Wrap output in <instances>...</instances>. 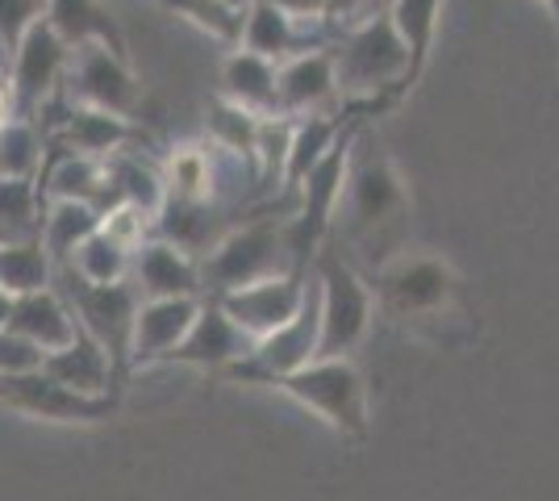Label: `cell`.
<instances>
[{"mask_svg":"<svg viewBox=\"0 0 559 501\" xmlns=\"http://www.w3.org/2000/svg\"><path fill=\"white\" fill-rule=\"evenodd\" d=\"M100 217L105 214H100L96 205H88V201H47V205H43L38 239H43V247H47L50 263H55V267L68 263L71 251L100 226Z\"/></svg>","mask_w":559,"mask_h":501,"instance_id":"cell-24","label":"cell"},{"mask_svg":"<svg viewBox=\"0 0 559 501\" xmlns=\"http://www.w3.org/2000/svg\"><path fill=\"white\" fill-rule=\"evenodd\" d=\"M164 196L213 205L217 201V146H180L167 159Z\"/></svg>","mask_w":559,"mask_h":501,"instance_id":"cell-25","label":"cell"},{"mask_svg":"<svg viewBox=\"0 0 559 501\" xmlns=\"http://www.w3.org/2000/svg\"><path fill=\"white\" fill-rule=\"evenodd\" d=\"M34 368H43V351L17 331L0 326V377H17V372H34Z\"/></svg>","mask_w":559,"mask_h":501,"instance_id":"cell-33","label":"cell"},{"mask_svg":"<svg viewBox=\"0 0 559 501\" xmlns=\"http://www.w3.org/2000/svg\"><path fill=\"white\" fill-rule=\"evenodd\" d=\"M9 310H13V297L0 288V326H9Z\"/></svg>","mask_w":559,"mask_h":501,"instance_id":"cell-36","label":"cell"},{"mask_svg":"<svg viewBox=\"0 0 559 501\" xmlns=\"http://www.w3.org/2000/svg\"><path fill=\"white\" fill-rule=\"evenodd\" d=\"M130 281L142 297H201V267L185 247L146 239L130 260Z\"/></svg>","mask_w":559,"mask_h":501,"instance_id":"cell-16","label":"cell"},{"mask_svg":"<svg viewBox=\"0 0 559 501\" xmlns=\"http://www.w3.org/2000/svg\"><path fill=\"white\" fill-rule=\"evenodd\" d=\"M347 109L343 114H309V118H293V134H288V159H284V176L280 184L288 192H297L305 180V171L326 155L330 146L338 143V134L347 130Z\"/></svg>","mask_w":559,"mask_h":501,"instance_id":"cell-22","label":"cell"},{"mask_svg":"<svg viewBox=\"0 0 559 501\" xmlns=\"http://www.w3.org/2000/svg\"><path fill=\"white\" fill-rule=\"evenodd\" d=\"M59 139L75 155L105 159V155L126 151V146H142L146 143V130L134 118H117V114L93 109V105H68V118H63V134Z\"/></svg>","mask_w":559,"mask_h":501,"instance_id":"cell-19","label":"cell"},{"mask_svg":"<svg viewBox=\"0 0 559 501\" xmlns=\"http://www.w3.org/2000/svg\"><path fill=\"white\" fill-rule=\"evenodd\" d=\"M201 310V297H142L130 331V368L164 363V356L180 343Z\"/></svg>","mask_w":559,"mask_h":501,"instance_id":"cell-14","label":"cell"},{"mask_svg":"<svg viewBox=\"0 0 559 501\" xmlns=\"http://www.w3.org/2000/svg\"><path fill=\"white\" fill-rule=\"evenodd\" d=\"M167 13L185 17L188 25H197L201 34H210L226 47H238L242 38V17H247V0H155Z\"/></svg>","mask_w":559,"mask_h":501,"instance_id":"cell-29","label":"cell"},{"mask_svg":"<svg viewBox=\"0 0 559 501\" xmlns=\"http://www.w3.org/2000/svg\"><path fill=\"white\" fill-rule=\"evenodd\" d=\"M197 267H201V293L205 297H222V293H234L242 285L293 272L284 217H255L247 226H234L230 235L213 242L210 255Z\"/></svg>","mask_w":559,"mask_h":501,"instance_id":"cell-3","label":"cell"},{"mask_svg":"<svg viewBox=\"0 0 559 501\" xmlns=\"http://www.w3.org/2000/svg\"><path fill=\"white\" fill-rule=\"evenodd\" d=\"M0 406L47 418V422H100L117 409V393L88 397V393H75L71 384L47 377L43 368H34V372H17V377H0Z\"/></svg>","mask_w":559,"mask_h":501,"instance_id":"cell-10","label":"cell"},{"mask_svg":"<svg viewBox=\"0 0 559 501\" xmlns=\"http://www.w3.org/2000/svg\"><path fill=\"white\" fill-rule=\"evenodd\" d=\"M276 389L301 402L305 409H313L338 434H350V439L368 434V384L347 356L309 359L305 368L280 377Z\"/></svg>","mask_w":559,"mask_h":501,"instance_id":"cell-7","label":"cell"},{"mask_svg":"<svg viewBox=\"0 0 559 501\" xmlns=\"http://www.w3.org/2000/svg\"><path fill=\"white\" fill-rule=\"evenodd\" d=\"M71 47L55 34V25L43 17L25 29V38L13 47V68H9V88H13V109L17 118H34L50 105V96L63 88Z\"/></svg>","mask_w":559,"mask_h":501,"instance_id":"cell-9","label":"cell"},{"mask_svg":"<svg viewBox=\"0 0 559 501\" xmlns=\"http://www.w3.org/2000/svg\"><path fill=\"white\" fill-rule=\"evenodd\" d=\"M50 285L68 297L80 331H88L109 351L117 377H126V368H130V331H134V313H139V301H142L139 285L130 276L114 281V285H93V281L75 276L68 263L55 267Z\"/></svg>","mask_w":559,"mask_h":501,"instance_id":"cell-5","label":"cell"},{"mask_svg":"<svg viewBox=\"0 0 559 501\" xmlns=\"http://www.w3.org/2000/svg\"><path fill=\"white\" fill-rule=\"evenodd\" d=\"M47 22L55 25V34L80 47V43H105L117 55H126V34L114 22V13L100 0H47Z\"/></svg>","mask_w":559,"mask_h":501,"instance_id":"cell-21","label":"cell"},{"mask_svg":"<svg viewBox=\"0 0 559 501\" xmlns=\"http://www.w3.org/2000/svg\"><path fill=\"white\" fill-rule=\"evenodd\" d=\"M276 9H284L297 25H309V29H326V0H272ZM330 34V29H326Z\"/></svg>","mask_w":559,"mask_h":501,"instance_id":"cell-35","label":"cell"},{"mask_svg":"<svg viewBox=\"0 0 559 501\" xmlns=\"http://www.w3.org/2000/svg\"><path fill=\"white\" fill-rule=\"evenodd\" d=\"M376 301L405 326L443 322L460 310V276L439 255H396L376 272Z\"/></svg>","mask_w":559,"mask_h":501,"instance_id":"cell-4","label":"cell"},{"mask_svg":"<svg viewBox=\"0 0 559 501\" xmlns=\"http://www.w3.org/2000/svg\"><path fill=\"white\" fill-rule=\"evenodd\" d=\"M59 93L68 96V105H93V109H105V114L134 118V121H142L139 114L142 105H146L139 75L130 72V59L117 55L114 47H105V43H80V47H71L68 72H63V88Z\"/></svg>","mask_w":559,"mask_h":501,"instance_id":"cell-8","label":"cell"},{"mask_svg":"<svg viewBox=\"0 0 559 501\" xmlns=\"http://www.w3.org/2000/svg\"><path fill=\"white\" fill-rule=\"evenodd\" d=\"M47 167V139L34 118H9L0 121V176H25L38 180Z\"/></svg>","mask_w":559,"mask_h":501,"instance_id":"cell-27","label":"cell"},{"mask_svg":"<svg viewBox=\"0 0 559 501\" xmlns=\"http://www.w3.org/2000/svg\"><path fill=\"white\" fill-rule=\"evenodd\" d=\"M55 276V263H50L43 239H9L0 242V288L9 297H22L34 288H47Z\"/></svg>","mask_w":559,"mask_h":501,"instance_id":"cell-26","label":"cell"},{"mask_svg":"<svg viewBox=\"0 0 559 501\" xmlns=\"http://www.w3.org/2000/svg\"><path fill=\"white\" fill-rule=\"evenodd\" d=\"M305 285H309V272H280V276H267V281H255V285L222 293V297H213V301L222 306V313H226L242 334L263 338V334L280 331L293 313L301 310Z\"/></svg>","mask_w":559,"mask_h":501,"instance_id":"cell-11","label":"cell"},{"mask_svg":"<svg viewBox=\"0 0 559 501\" xmlns=\"http://www.w3.org/2000/svg\"><path fill=\"white\" fill-rule=\"evenodd\" d=\"M130 260H134V251L121 247L117 239H109V235L96 226L93 235L71 251L68 267L75 276L93 281V285H114V281H126V276H130Z\"/></svg>","mask_w":559,"mask_h":501,"instance_id":"cell-30","label":"cell"},{"mask_svg":"<svg viewBox=\"0 0 559 501\" xmlns=\"http://www.w3.org/2000/svg\"><path fill=\"white\" fill-rule=\"evenodd\" d=\"M380 9H389V0H326L330 38H334V34H343V29H350V25L368 22V17L380 13Z\"/></svg>","mask_w":559,"mask_h":501,"instance_id":"cell-34","label":"cell"},{"mask_svg":"<svg viewBox=\"0 0 559 501\" xmlns=\"http://www.w3.org/2000/svg\"><path fill=\"white\" fill-rule=\"evenodd\" d=\"M330 59H334V80H338L343 105L364 114V118L389 109L409 93V84H405L409 80V50L396 34L389 9L334 34Z\"/></svg>","mask_w":559,"mask_h":501,"instance_id":"cell-2","label":"cell"},{"mask_svg":"<svg viewBox=\"0 0 559 501\" xmlns=\"http://www.w3.org/2000/svg\"><path fill=\"white\" fill-rule=\"evenodd\" d=\"M547 13H551V22H556V29H559V0H538Z\"/></svg>","mask_w":559,"mask_h":501,"instance_id":"cell-37","label":"cell"},{"mask_svg":"<svg viewBox=\"0 0 559 501\" xmlns=\"http://www.w3.org/2000/svg\"><path fill=\"white\" fill-rule=\"evenodd\" d=\"M0 242H4V235H0Z\"/></svg>","mask_w":559,"mask_h":501,"instance_id":"cell-38","label":"cell"},{"mask_svg":"<svg viewBox=\"0 0 559 501\" xmlns=\"http://www.w3.org/2000/svg\"><path fill=\"white\" fill-rule=\"evenodd\" d=\"M276 72L280 63H272V59H263L255 50L230 47L226 63H222V96L251 109L255 118H272V114H280Z\"/></svg>","mask_w":559,"mask_h":501,"instance_id":"cell-20","label":"cell"},{"mask_svg":"<svg viewBox=\"0 0 559 501\" xmlns=\"http://www.w3.org/2000/svg\"><path fill=\"white\" fill-rule=\"evenodd\" d=\"M43 192L38 180L25 176H0V235L9 239H38L43 226Z\"/></svg>","mask_w":559,"mask_h":501,"instance_id":"cell-28","label":"cell"},{"mask_svg":"<svg viewBox=\"0 0 559 501\" xmlns=\"http://www.w3.org/2000/svg\"><path fill=\"white\" fill-rule=\"evenodd\" d=\"M447 0H389V17H393L401 43L409 50V88L418 84L426 68H430V50L439 38V22H443Z\"/></svg>","mask_w":559,"mask_h":501,"instance_id":"cell-23","label":"cell"},{"mask_svg":"<svg viewBox=\"0 0 559 501\" xmlns=\"http://www.w3.org/2000/svg\"><path fill=\"white\" fill-rule=\"evenodd\" d=\"M251 347H255V338L238 331L222 313V306L210 297V301H201L188 334L167 351L164 363H192V368H205V372H222L234 359L251 356Z\"/></svg>","mask_w":559,"mask_h":501,"instance_id":"cell-13","label":"cell"},{"mask_svg":"<svg viewBox=\"0 0 559 501\" xmlns=\"http://www.w3.org/2000/svg\"><path fill=\"white\" fill-rule=\"evenodd\" d=\"M276 96L284 118H309V114H343V96L334 80V59L326 47L301 50L293 59H284L276 72Z\"/></svg>","mask_w":559,"mask_h":501,"instance_id":"cell-12","label":"cell"},{"mask_svg":"<svg viewBox=\"0 0 559 501\" xmlns=\"http://www.w3.org/2000/svg\"><path fill=\"white\" fill-rule=\"evenodd\" d=\"M255 134H259V118L251 109L234 105L226 96H213L210 100V139L213 146L230 151L238 159L255 164Z\"/></svg>","mask_w":559,"mask_h":501,"instance_id":"cell-31","label":"cell"},{"mask_svg":"<svg viewBox=\"0 0 559 501\" xmlns=\"http://www.w3.org/2000/svg\"><path fill=\"white\" fill-rule=\"evenodd\" d=\"M9 331H17L22 338H29V343L47 356V351L68 347L71 338L80 334V322H75V313H71L68 297L55 285H47V288H34V293L13 297Z\"/></svg>","mask_w":559,"mask_h":501,"instance_id":"cell-17","label":"cell"},{"mask_svg":"<svg viewBox=\"0 0 559 501\" xmlns=\"http://www.w3.org/2000/svg\"><path fill=\"white\" fill-rule=\"evenodd\" d=\"M47 17V0H0V55L9 63L13 47L25 38V29Z\"/></svg>","mask_w":559,"mask_h":501,"instance_id":"cell-32","label":"cell"},{"mask_svg":"<svg viewBox=\"0 0 559 501\" xmlns=\"http://www.w3.org/2000/svg\"><path fill=\"white\" fill-rule=\"evenodd\" d=\"M405 217H409V184L396 171L393 155L372 134V126H364L359 118L350 134L347 180H343L334 226L343 222L350 247L372 251V247H389L401 235Z\"/></svg>","mask_w":559,"mask_h":501,"instance_id":"cell-1","label":"cell"},{"mask_svg":"<svg viewBox=\"0 0 559 501\" xmlns=\"http://www.w3.org/2000/svg\"><path fill=\"white\" fill-rule=\"evenodd\" d=\"M330 34L326 29H309V25H297L284 9H276L272 0H247V17H242V38L238 47L255 50L272 63H284L301 50L326 47Z\"/></svg>","mask_w":559,"mask_h":501,"instance_id":"cell-15","label":"cell"},{"mask_svg":"<svg viewBox=\"0 0 559 501\" xmlns=\"http://www.w3.org/2000/svg\"><path fill=\"white\" fill-rule=\"evenodd\" d=\"M43 372L55 377V381L71 384L75 393H88V397H109V393H117V384H121L109 351L88 331L75 334L68 347L47 351L43 356Z\"/></svg>","mask_w":559,"mask_h":501,"instance_id":"cell-18","label":"cell"},{"mask_svg":"<svg viewBox=\"0 0 559 501\" xmlns=\"http://www.w3.org/2000/svg\"><path fill=\"white\" fill-rule=\"evenodd\" d=\"M318 306H322V331H318V356L313 359H338L350 356L364 334L372 326V288L359 281V272L343 260V251H318Z\"/></svg>","mask_w":559,"mask_h":501,"instance_id":"cell-6","label":"cell"}]
</instances>
